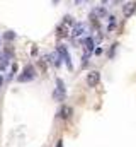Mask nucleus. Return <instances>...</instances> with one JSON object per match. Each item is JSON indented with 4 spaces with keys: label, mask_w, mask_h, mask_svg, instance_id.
Masks as SVG:
<instances>
[{
    "label": "nucleus",
    "mask_w": 136,
    "mask_h": 147,
    "mask_svg": "<svg viewBox=\"0 0 136 147\" xmlns=\"http://www.w3.org/2000/svg\"><path fill=\"white\" fill-rule=\"evenodd\" d=\"M36 77V69L33 65H26L21 75H17V82H31Z\"/></svg>",
    "instance_id": "1"
},
{
    "label": "nucleus",
    "mask_w": 136,
    "mask_h": 147,
    "mask_svg": "<svg viewBox=\"0 0 136 147\" xmlns=\"http://www.w3.org/2000/svg\"><path fill=\"white\" fill-rule=\"evenodd\" d=\"M85 82H87V86H89V87H95V86L101 82V74L97 72V70L89 72V74H87V77H85Z\"/></svg>",
    "instance_id": "2"
},
{
    "label": "nucleus",
    "mask_w": 136,
    "mask_h": 147,
    "mask_svg": "<svg viewBox=\"0 0 136 147\" xmlns=\"http://www.w3.org/2000/svg\"><path fill=\"white\" fill-rule=\"evenodd\" d=\"M65 94H67V91H65V86H63V80L61 79H56V91H55V99L56 101H63L65 99Z\"/></svg>",
    "instance_id": "3"
},
{
    "label": "nucleus",
    "mask_w": 136,
    "mask_h": 147,
    "mask_svg": "<svg viewBox=\"0 0 136 147\" xmlns=\"http://www.w3.org/2000/svg\"><path fill=\"white\" fill-rule=\"evenodd\" d=\"M56 50H58V55H60V57L63 58V62L67 63V67L70 69V70H71V69H73V65H71V60H70V53H68L67 46H63V45H58V48H56Z\"/></svg>",
    "instance_id": "4"
},
{
    "label": "nucleus",
    "mask_w": 136,
    "mask_h": 147,
    "mask_svg": "<svg viewBox=\"0 0 136 147\" xmlns=\"http://www.w3.org/2000/svg\"><path fill=\"white\" fill-rule=\"evenodd\" d=\"M71 115H73V108L68 106V105H63V106L60 108V111H58V118H60V120H65V121L71 118Z\"/></svg>",
    "instance_id": "5"
},
{
    "label": "nucleus",
    "mask_w": 136,
    "mask_h": 147,
    "mask_svg": "<svg viewBox=\"0 0 136 147\" xmlns=\"http://www.w3.org/2000/svg\"><path fill=\"white\" fill-rule=\"evenodd\" d=\"M136 10V3L135 2H128V3H124L123 5V14L126 16V17H129V16H133Z\"/></svg>",
    "instance_id": "6"
},
{
    "label": "nucleus",
    "mask_w": 136,
    "mask_h": 147,
    "mask_svg": "<svg viewBox=\"0 0 136 147\" xmlns=\"http://www.w3.org/2000/svg\"><path fill=\"white\" fill-rule=\"evenodd\" d=\"M105 16H107V10H105L104 7H97V9H95V10L92 12L90 19H94V21H95L97 17H105Z\"/></svg>",
    "instance_id": "7"
},
{
    "label": "nucleus",
    "mask_w": 136,
    "mask_h": 147,
    "mask_svg": "<svg viewBox=\"0 0 136 147\" xmlns=\"http://www.w3.org/2000/svg\"><path fill=\"white\" fill-rule=\"evenodd\" d=\"M83 31H85V24H75V28L71 29V38L80 36Z\"/></svg>",
    "instance_id": "8"
},
{
    "label": "nucleus",
    "mask_w": 136,
    "mask_h": 147,
    "mask_svg": "<svg viewBox=\"0 0 136 147\" xmlns=\"http://www.w3.org/2000/svg\"><path fill=\"white\" fill-rule=\"evenodd\" d=\"M9 67V57L7 55H0V70H5Z\"/></svg>",
    "instance_id": "9"
},
{
    "label": "nucleus",
    "mask_w": 136,
    "mask_h": 147,
    "mask_svg": "<svg viewBox=\"0 0 136 147\" xmlns=\"http://www.w3.org/2000/svg\"><path fill=\"white\" fill-rule=\"evenodd\" d=\"M2 38H3V41H14L15 39V33L14 31H5Z\"/></svg>",
    "instance_id": "10"
},
{
    "label": "nucleus",
    "mask_w": 136,
    "mask_h": 147,
    "mask_svg": "<svg viewBox=\"0 0 136 147\" xmlns=\"http://www.w3.org/2000/svg\"><path fill=\"white\" fill-rule=\"evenodd\" d=\"M116 29V17L114 16H111L109 17V26H107V31L111 33V31H114Z\"/></svg>",
    "instance_id": "11"
},
{
    "label": "nucleus",
    "mask_w": 136,
    "mask_h": 147,
    "mask_svg": "<svg viewBox=\"0 0 136 147\" xmlns=\"http://www.w3.org/2000/svg\"><path fill=\"white\" fill-rule=\"evenodd\" d=\"M85 46H87L89 51H94V50H95V46H94V39H92V38H85Z\"/></svg>",
    "instance_id": "12"
},
{
    "label": "nucleus",
    "mask_w": 136,
    "mask_h": 147,
    "mask_svg": "<svg viewBox=\"0 0 136 147\" xmlns=\"http://www.w3.org/2000/svg\"><path fill=\"white\" fill-rule=\"evenodd\" d=\"M116 46H117V43H114V45L111 46V50H109V57H111V58L114 57V51H116Z\"/></svg>",
    "instance_id": "13"
},
{
    "label": "nucleus",
    "mask_w": 136,
    "mask_h": 147,
    "mask_svg": "<svg viewBox=\"0 0 136 147\" xmlns=\"http://www.w3.org/2000/svg\"><path fill=\"white\" fill-rule=\"evenodd\" d=\"M65 22H67V24H71V26L75 24V21H73V17H70V16H67V17H65Z\"/></svg>",
    "instance_id": "14"
},
{
    "label": "nucleus",
    "mask_w": 136,
    "mask_h": 147,
    "mask_svg": "<svg viewBox=\"0 0 136 147\" xmlns=\"http://www.w3.org/2000/svg\"><path fill=\"white\" fill-rule=\"evenodd\" d=\"M102 51H104V50H102L101 46H99V48H95V50H94V53H95V55H97V57H99V55H102Z\"/></svg>",
    "instance_id": "15"
},
{
    "label": "nucleus",
    "mask_w": 136,
    "mask_h": 147,
    "mask_svg": "<svg viewBox=\"0 0 136 147\" xmlns=\"http://www.w3.org/2000/svg\"><path fill=\"white\" fill-rule=\"evenodd\" d=\"M55 147H63V140H61V139H60V140H58V142H56V146Z\"/></svg>",
    "instance_id": "16"
},
{
    "label": "nucleus",
    "mask_w": 136,
    "mask_h": 147,
    "mask_svg": "<svg viewBox=\"0 0 136 147\" xmlns=\"http://www.w3.org/2000/svg\"><path fill=\"white\" fill-rule=\"evenodd\" d=\"M121 2H123V0H112V3H114V5H117V3H121Z\"/></svg>",
    "instance_id": "17"
},
{
    "label": "nucleus",
    "mask_w": 136,
    "mask_h": 147,
    "mask_svg": "<svg viewBox=\"0 0 136 147\" xmlns=\"http://www.w3.org/2000/svg\"><path fill=\"white\" fill-rule=\"evenodd\" d=\"M3 86V77H2V74H0V87Z\"/></svg>",
    "instance_id": "18"
},
{
    "label": "nucleus",
    "mask_w": 136,
    "mask_h": 147,
    "mask_svg": "<svg viewBox=\"0 0 136 147\" xmlns=\"http://www.w3.org/2000/svg\"><path fill=\"white\" fill-rule=\"evenodd\" d=\"M58 2H60V0H53V3H58Z\"/></svg>",
    "instance_id": "19"
},
{
    "label": "nucleus",
    "mask_w": 136,
    "mask_h": 147,
    "mask_svg": "<svg viewBox=\"0 0 136 147\" xmlns=\"http://www.w3.org/2000/svg\"><path fill=\"white\" fill-rule=\"evenodd\" d=\"M105 2H107V0H102V3H105Z\"/></svg>",
    "instance_id": "20"
}]
</instances>
